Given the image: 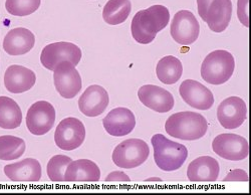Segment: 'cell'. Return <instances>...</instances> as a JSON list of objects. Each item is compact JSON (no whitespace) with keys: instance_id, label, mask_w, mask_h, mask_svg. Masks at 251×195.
<instances>
[{"instance_id":"obj_1","label":"cell","mask_w":251,"mask_h":195,"mask_svg":"<svg viewBox=\"0 0 251 195\" xmlns=\"http://www.w3.org/2000/svg\"><path fill=\"white\" fill-rule=\"evenodd\" d=\"M170 12L164 5H153L138 11L132 20L131 30L134 39L141 45L151 43L156 34L169 24Z\"/></svg>"},{"instance_id":"obj_2","label":"cell","mask_w":251,"mask_h":195,"mask_svg":"<svg viewBox=\"0 0 251 195\" xmlns=\"http://www.w3.org/2000/svg\"><path fill=\"white\" fill-rule=\"evenodd\" d=\"M208 129L206 119L198 113L180 112L173 114L165 124V130L171 137L193 141L205 136Z\"/></svg>"},{"instance_id":"obj_3","label":"cell","mask_w":251,"mask_h":195,"mask_svg":"<svg viewBox=\"0 0 251 195\" xmlns=\"http://www.w3.org/2000/svg\"><path fill=\"white\" fill-rule=\"evenodd\" d=\"M151 143L154 148L155 162L163 171L171 172L180 169L188 157L185 145L167 139L162 134L154 135Z\"/></svg>"},{"instance_id":"obj_4","label":"cell","mask_w":251,"mask_h":195,"mask_svg":"<svg viewBox=\"0 0 251 195\" xmlns=\"http://www.w3.org/2000/svg\"><path fill=\"white\" fill-rule=\"evenodd\" d=\"M235 69L233 56L226 51H214L209 54L202 62L201 77L211 84H225L232 77Z\"/></svg>"},{"instance_id":"obj_5","label":"cell","mask_w":251,"mask_h":195,"mask_svg":"<svg viewBox=\"0 0 251 195\" xmlns=\"http://www.w3.org/2000/svg\"><path fill=\"white\" fill-rule=\"evenodd\" d=\"M150 149L141 139H129L120 143L113 152L114 163L123 169L136 168L148 159Z\"/></svg>"},{"instance_id":"obj_6","label":"cell","mask_w":251,"mask_h":195,"mask_svg":"<svg viewBox=\"0 0 251 195\" xmlns=\"http://www.w3.org/2000/svg\"><path fill=\"white\" fill-rule=\"evenodd\" d=\"M81 58L80 49L72 42L59 41L50 43L41 52L40 60L49 71H53L61 61H71L76 67Z\"/></svg>"},{"instance_id":"obj_7","label":"cell","mask_w":251,"mask_h":195,"mask_svg":"<svg viewBox=\"0 0 251 195\" xmlns=\"http://www.w3.org/2000/svg\"><path fill=\"white\" fill-rule=\"evenodd\" d=\"M86 138V128L76 118H66L57 125L54 132L56 146L66 151L75 150L82 145Z\"/></svg>"},{"instance_id":"obj_8","label":"cell","mask_w":251,"mask_h":195,"mask_svg":"<svg viewBox=\"0 0 251 195\" xmlns=\"http://www.w3.org/2000/svg\"><path fill=\"white\" fill-rule=\"evenodd\" d=\"M54 86L65 99L75 98L81 90L82 83L79 73L71 61H61L53 70Z\"/></svg>"},{"instance_id":"obj_9","label":"cell","mask_w":251,"mask_h":195,"mask_svg":"<svg viewBox=\"0 0 251 195\" xmlns=\"http://www.w3.org/2000/svg\"><path fill=\"white\" fill-rule=\"evenodd\" d=\"M56 113L53 106L47 101L34 103L26 114V127L28 131L36 136L45 135L52 129Z\"/></svg>"},{"instance_id":"obj_10","label":"cell","mask_w":251,"mask_h":195,"mask_svg":"<svg viewBox=\"0 0 251 195\" xmlns=\"http://www.w3.org/2000/svg\"><path fill=\"white\" fill-rule=\"evenodd\" d=\"M200 32V26L195 15L189 10L178 11L171 24V36L182 46L194 43Z\"/></svg>"},{"instance_id":"obj_11","label":"cell","mask_w":251,"mask_h":195,"mask_svg":"<svg viewBox=\"0 0 251 195\" xmlns=\"http://www.w3.org/2000/svg\"><path fill=\"white\" fill-rule=\"evenodd\" d=\"M214 152L223 159L240 161L249 153L248 142L245 138L236 134H220L212 142Z\"/></svg>"},{"instance_id":"obj_12","label":"cell","mask_w":251,"mask_h":195,"mask_svg":"<svg viewBox=\"0 0 251 195\" xmlns=\"http://www.w3.org/2000/svg\"><path fill=\"white\" fill-rule=\"evenodd\" d=\"M247 117V107L239 97H229L218 107L217 118L220 125L228 130L240 127Z\"/></svg>"},{"instance_id":"obj_13","label":"cell","mask_w":251,"mask_h":195,"mask_svg":"<svg viewBox=\"0 0 251 195\" xmlns=\"http://www.w3.org/2000/svg\"><path fill=\"white\" fill-rule=\"evenodd\" d=\"M183 101L197 110H209L214 104L212 92L197 81L186 80L179 88Z\"/></svg>"},{"instance_id":"obj_14","label":"cell","mask_w":251,"mask_h":195,"mask_svg":"<svg viewBox=\"0 0 251 195\" xmlns=\"http://www.w3.org/2000/svg\"><path fill=\"white\" fill-rule=\"evenodd\" d=\"M143 105L157 113H167L173 109L174 98L170 92L154 84H145L138 91Z\"/></svg>"},{"instance_id":"obj_15","label":"cell","mask_w":251,"mask_h":195,"mask_svg":"<svg viewBox=\"0 0 251 195\" xmlns=\"http://www.w3.org/2000/svg\"><path fill=\"white\" fill-rule=\"evenodd\" d=\"M107 133L114 137L129 135L136 127L134 113L128 108H116L102 120Z\"/></svg>"},{"instance_id":"obj_16","label":"cell","mask_w":251,"mask_h":195,"mask_svg":"<svg viewBox=\"0 0 251 195\" xmlns=\"http://www.w3.org/2000/svg\"><path fill=\"white\" fill-rule=\"evenodd\" d=\"M109 101V94L102 86L90 85L78 100L79 111L87 117L100 116L107 109Z\"/></svg>"},{"instance_id":"obj_17","label":"cell","mask_w":251,"mask_h":195,"mask_svg":"<svg viewBox=\"0 0 251 195\" xmlns=\"http://www.w3.org/2000/svg\"><path fill=\"white\" fill-rule=\"evenodd\" d=\"M35 82V74L31 70L18 64L10 66L4 75L5 88L12 94H22L29 91Z\"/></svg>"},{"instance_id":"obj_18","label":"cell","mask_w":251,"mask_h":195,"mask_svg":"<svg viewBox=\"0 0 251 195\" xmlns=\"http://www.w3.org/2000/svg\"><path fill=\"white\" fill-rule=\"evenodd\" d=\"M35 43L34 34L27 28L11 29L4 37L3 49L9 56H23L29 53Z\"/></svg>"},{"instance_id":"obj_19","label":"cell","mask_w":251,"mask_h":195,"mask_svg":"<svg viewBox=\"0 0 251 195\" xmlns=\"http://www.w3.org/2000/svg\"><path fill=\"white\" fill-rule=\"evenodd\" d=\"M219 163L210 156H201L192 161L187 169V177L190 181H216L219 176Z\"/></svg>"},{"instance_id":"obj_20","label":"cell","mask_w":251,"mask_h":195,"mask_svg":"<svg viewBox=\"0 0 251 195\" xmlns=\"http://www.w3.org/2000/svg\"><path fill=\"white\" fill-rule=\"evenodd\" d=\"M231 16V0H213L208 8L205 21L212 31L220 33L228 28Z\"/></svg>"},{"instance_id":"obj_21","label":"cell","mask_w":251,"mask_h":195,"mask_svg":"<svg viewBox=\"0 0 251 195\" xmlns=\"http://www.w3.org/2000/svg\"><path fill=\"white\" fill-rule=\"evenodd\" d=\"M5 175L11 181L36 182L41 178L40 163L33 158H26L4 167Z\"/></svg>"},{"instance_id":"obj_22","label":"cell","mask_w":251,"mask_h":195,"mask_svg":"<svg viewBox=\"0 0 251 195\" xmlns=\"http://www.w3.org/2000/svg\"><path fill=\"white\" fill-rule=\"evenodd\" d=\"M65 178L68 182H97L100 178V170L95 162L88 159H79L69 164Z\"/></svg>"},{"instance_id":"obj_23","label":"cell","mask_w":251,"mask_h":195,"mask_svg":"<svg viewBox=\"0 0 251 195\" xmlns=\"http://www.w3.org/2000/svg\"><path fill=\"white\" fill-rule=\"evenodd\" d=\"M23 122V113L18 104L9 97H0V128L12 130Z\"/></svg>"},{"instance_id":"obj_24","label":"cell","mask_w":251,"mask_h":195,"mask_svg":"<svg viewBox=\"0 0 251 195\" xmlns=\"http://www.w3.org/2000/svg\"><path fill=\"white\" fill-rule=\"evenodd\" d=\"M156 74L160 82L165 84L177 83L183 74L182 62L175 56H167L161 58L157 64Z\"/></svg>"},{"instance_id":"obj_25","label":"cell","mask_w":251,"mask_h":195,"mask_svg":"<svg viewBox=\"0 0 251 195\" xmlns=\"http://www.w3.org/2000/svg\"><path fill=\"white\" fill-rule=\"evenodd\" d=\"M131 11V0H109L102 9V18L110 26H118L127 20Z\"/></svg>"},{"instance_id":"obj_26","label":"cell","mask_w":251,"mask_h":195,"mask_svg":"<svg viewBox=\"0 0 251 195\" xmlns=\"http://www.w3.org/2000/svg\"><path fill=\"white\" fill-rule=\"evenodd\" d=\"M25 151V143L22 138L12 135L0 136V160L10 161L22 157Z\"/></svg>"},{"instance_id":"obj_27","label":"cell","mask_w":251,"mask_h":195,"mask_svg":"<svg viewBox=\"0 0 251 195\" xmlns=\"http://www.w3.org/2000/svg\"><path fill=\"white\" fill-rule=\"evenodd\" d=\"M72 158L66 155H55L48 164V175L51 181L61 182L66 181L65 175L69 164L72 162Z\"/></svg>"},{"instance_id":"obj_28","label":"cell","mask_w":251,"mask_h":195,"mask_svg":"<svg viewBox=\"0 0 251 195\" xmlns=\"http://www.w3.org/2000/svg\"><path fill=\"white\" fill-rule=\"evenodd\" d=\"M41 3V0H6L5 8L11 15L27 16L35 12Z\"/></svg>"},{"instance_id":"obj_29","label":"cell","mask_w":251,"mask_h":195,"mask_svg":"<svg viewBox=\"0 0 251 195\" xmlns=\"http://www.w3.org/2000/svg\"><path fill=\"white\" fill-rule=\"evenodd\" d=\"M248 1L249 0H238L237 2V15L238 19L240 23L248 28L249 23H248Z\"/></svg>"},{"instance_id":"obj_30","label":"cell","mask_w":251,"mask_h":195,"mask_svg":"<svg viewBox=\"0 0 251 195\" xmlns=\"http://www.w3.org/2000/svg\"><path fill=\"white\" fill-rule=\"evenodd\" d=\"M223 181H248V174L242 169H235L230 171Z\"/></svg>"},{"instance_id":"obj_31","label":"cell","mask_w":251,"mask_h":195,"mask_svg":"<svg viewBox=\"0 0 251 195\" xmlns=\"http://www.w3.org/2000/svg\"><path fill=\"white\" fill-rule=\"evenodd\" d=\"M213 0H197L198 5V14L201 16V18L205 21L206 20V14L208 11L209 6H210Z\"/></svg>"},{"instance_id":"obj_32","label":"cell","mask_w":251,"mask_h":195,"mask_svg":"<svg viewBox=\"0 0 251 195\" xmlns=\"http://www.w3.org/2000/svg\"><path fill=\"white\" fill-rule=\"evenodd\" d=\"M130 177L126 174V173L122 172V171H115L110 173L108 175V177L106 178V181H126L128 182L130 181Z\"/></svg>"},{"instance_id":"obj_33","label":"cell","mask_w":251,"mask_h":195,"mask_svg":"<svg viewBox=\"0 0 251 195\" xmlns=\"http://www.w3.org/2000/svg\"><path fill=\"white\" fill-rule=\"evenodd\" d=\"M147 181H161V179H159V178H150V179H147Z\"/></svg>"}]
</instances>
